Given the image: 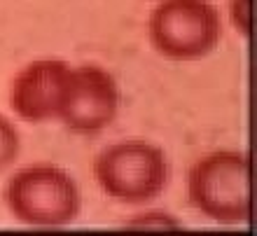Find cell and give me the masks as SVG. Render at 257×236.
Segmentation results:
<instances>
[{"label": "cell", "mask_w": 257, "mask_h": 236, "mask_svg": "<svg viewBox=\"0 0 257 236\" xmlns=\"http://www.w3.org/2000/svg\"><path fill=\"white\" fill-rule=\"evenodd\" d=\"M128 224H138V227H176L178 220L176 217L166 215L164 210H148L143 215H136L131 220H126Z\"/></svg>", "instance_id": "9"}, {"label": "cell", "mask_w": 257, "mask_h": 236, "mask_svg": "<svg viewBox=\"0 0 257 236\" xmlns=\"http://www.w3.org/2000/svg\"><path fill=\"white\" fill-rule=\"evenodd\" d=\"M190 206L217 224L250 222V157L243 150H213L187 171Z\"/></svg>", "instance_id": "2"}, {"label": "cell", "mask_w": 257, "mask_h": 236, "mask_svg": "<svg viewBox=\"0 0 257 236\" xmlns=\"http://www.w3.org/2000/svg\"><path fill=\"white\" fill-rule=\"evenodd\" d=\"M229 24L243 40L250 38V0H229Z\"/></svg>", "instance_id": "8"}, {"label": "cell", "mask_w": 257, "mask_h": 236, "mask_svg": "<svg viewBox=\"0 0 257 236\" xmlns=\"http://www.w3.org/2000/svg\"><path fill=\"white\" fill-rule=\"evenodd\" d=\"M119 112V84L115 75L96 63L70 66L59 120L70 134L98 136Z\"/></svg>", "instance_id": "5"}, {"label": "cell", "mask_w": 257, "mask_h": 236, "mask_svg": "<svg viewBox=\"0 0 257 236\" xmlns=\"http://www.w3.org/2000/svg\"><path fill=\"white\" fill-rule=\"evenodd\" d=\"M70 63L63 59H35L21 68L10 82V110L28 124H47L59 120L68 84Z\"/></svg>", "instance_id": "6"}, {"label": "cell", "mask_w": 257, "mask_h": 236, "mask_svg": "<svg viewBox=\"0 0 257 236\" xmlns=\"http://www.w3.org/2000/svg\"><path fill=\"white\" fill-rule=\"evenodd\" d=\"M7 213L26 227L59 229L73 224L82 213L80 185L70 171L52 162L21 166L3 187Z\"/></svg>", "instance_id": "1"}, {"label": "cell", "mask_w": 257, "mask_h": 236, "mask_svg": "<svg viewBox=\"0 0 257 236\" xmlns=\"http://www.w3.org/2000/svg\"><path fill=\"white\" fill-rule=\"evenodd\" d=\"M148 40L169 61L208 56L222 40V19L210 0H162L148 17Z\"/></svg>", "instance_id": "4"}, {"label": "cell", "mask_w": 257, "mask_h": 236, "mask_svg": "<svg viewBox=\"0 0 257 236\" xmlns=\"http://www.w3.org/2000/svg\"><path fill=\"white\" fill-rule=\"evenodd\" d=\"M171 178L164 150L148 141H119L94 159V180L105 196L124 206H145L162 194Z\"/></svg>", "instance_id": "3"}, {"label": "cell", "mask_w": 257, "mask_h": 236, "mask_svg": "<svg viewBox=\"0 0 257 236\" xmlns=\"http://www.w3.org/2000/svg\"><path fill=\"white\" fill-rule=\"evenodd\" d=\"M21 155V136L19 129L7 115L0 112V173L14 166Z\"/></svg>", "instance_id": "7"}]
</instances>
